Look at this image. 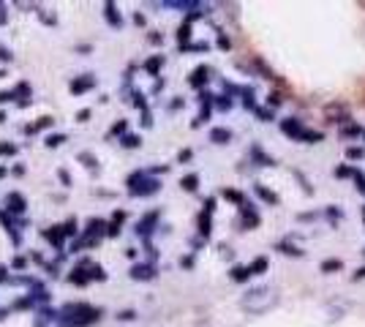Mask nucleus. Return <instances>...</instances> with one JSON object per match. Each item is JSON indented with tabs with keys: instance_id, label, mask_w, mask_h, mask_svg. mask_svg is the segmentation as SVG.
<instances>
[{
	"instance_id": "obj_2",
	"label": "nucleus",
	"mask_w": 365,
	"mask_h": 327,
	"mask_svg": "<svg viewBox=\"0 0 365 327\" xmlns=\"http://www.w3.org/2000/svg\"><path fill=\"white\" fill-rule=\"evenodd\" d=\"M283 131H286V134H295V136L303 134V129H300V123L297 120H283Z\"/></svg>"
},
{
	"instance_id": "obj_11",
	"label": "nucleus",
	"mask_w": 365,
	"mask_h": 327,
	"mask_svg": "<svg viewBox=\"0 0 365 327\" xmlns=\"http://www.w3.org/2000/svg\"><path fill=\"white\" fill-rule=\"evenodd\" d=\"M259 117H262V120H273V112H267V109H259Z\"/></svg>"
},
{
	"instance_id": "obj_5",
	"label": "nucleus",
	"mask_w": 365,
	"mask_h": 327,
	"mask_svg": "<svg viewBox=\"0 0 365 327\" xmlns=\"http://www.w3.org/2000/svg\"><path fill=\"white\" fill-rule=\"evenodd\" d=\"M229 131H224V129H215V131H213V139H215V142H229Z\"/></svg>"
},
{
	"instance_id": "obj_6",
	"label": "nucleus",
	"mask_w": 365,
	"mask_h": 327,
	"mask_svg": "<svg viewBox=\"0 0 365 327\" xmlns=\"http://www.w3.org/2000/svg\"><path fill=\"white\" fill-rule=\"evenodd\" d=\"M256 191H259V196H262V199H267V202H278V196H275L273 191H267V188L256 186Z\"/></svg>"
},
{
	"instance_id": "obj_8",
	"label": "nucleus",
	"mask_w": 365,
	"mask_h": 327,
	"mask_svg": "<svg viewBox=\"0 0 365 327\" xmlns=\"http://www.w3.org/2000/svg\"><path fill=\"white\" fill-rule=\"evenodd\" d=\"M343 134H346V136H352V134H360V129H357V126H346V129H343Z\"/></svg>"
},
{
	"instance_id": "obj_4",
	"label": "nucleus",
	"mask_w": 365,
	"mask_h": 327,
	"mask_svg": "<svg viewBox=\"0 0 365 327\" xmlns=\"http://www.w3.org/2000/svg\"><path fill=\"white\" fill-rule=\"evenodd\" d=\"M322 270H324V273H333V270H341V262H338V259H327V262L322 264Z\"/></svg>"
},
{
	"instance_id": "obj_3",
	"label": "nucleus",
	"mask_w": 365,
	"mask_h": 327,
	"mask_svg": "<svg viewBox=\"0 0 365 327\" xmlns=\"http://www.w3.org/2000/svg\"><path fill=\"white\" fill-rule=\"evenodd\" d=\"M248 270H251V275H259L262 270H267V262H265V259H256V262H253Z\"/></svg>"
},
{
	"instance_id": "obj_9",
	"label": "nucleus",
	"mask_w": 365,
	"mask_h": 327,
	"mask_svg": "<svg viewBox=\"0 0 365 327\" xmlns=\"http://www.w3.org/2000/svg\"><path fill=\"white\" fill-rule=\"evenodd\" d=\"M363 156V150H360V147H349V158H360Z\"/></svg>"
},
{
	"instance_id": "obj_7",
	"label": "nucleus",
	"mask_w": 365,
	"mask_h": 327,
	"mask_svg": "<svg viewBox=\"0 0 365 327\" xmlns=\"http://www.w3.org/2000/svg\"><path fill=\"white\" fill-rule=\"evenodd\" d=\"M248 275H251V270H248V267H235V281H245Z\"/></svg>"
},
{
	"instance_id": "obj_1",
	"label": "nucleus",
	"mask_w": 365,
	"mask_h": 327,
	"mask_svg": "<svg viewBox=\"0 0 365 327\" xmlns=\"http://www.w3.org/2000/svg\"><path fill=\"white\" fill-rule=\"evenodd\" d=\"M273 303H275V294H273L270 289H256V292H251L243 300V305H245L248 311H265V308H270Z\"/></svg>"
},
{
	"instance_id": "obj_10",
	"label": "nucleus",
	"mask_w": 365,
	"mask_h": 327,
	"mask_svg": "<svg viewBox=\"0 0 365 327\" xmlns=\"http://www.w3.org/2000/svg\"><path fill=\"white\" fill-rule=\"evenodd\" d=\"M185 188H188V191H191V188H196V177H185Z\"/></svg>"
}]
</instances>
